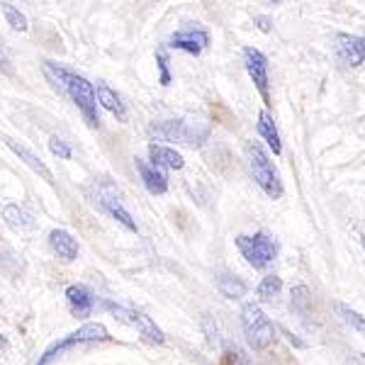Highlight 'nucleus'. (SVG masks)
I'll return each mask as SVG.
<instances>
[{
    "label": "nucleus",
    "mask_w": 365,
    "mask_h": 365,
    "mask_svg": "<svg viewBox=\"0 0 365 365\" xmlns=\"http://www.w3.org/2000/svg\"><path fill=\"white\" fill-rule=\"evenodd\" d=\"M149 161L158 168H168V170H180L185 166V158L173 146L166 144H149Z\"/></svg>",
    "instance_id": "obj_14"
},
{
    "label": "nucleus",
    "mask_w": 365,
    "mask_h": 365,
    "mask_svg": "<svg viewBox=\"0 0 365 365\" xmlns=\"http://www.w3.org/2000/svg\"><path fill=\"white\" fill-rule=\"evenodd\" d=\"M217 290H220L227 299H241L246 292H249V285L232 273H220L217 275Z\"/></svg>",
    "instance_id": "obj_21"
},
{
    "label": "nucleus",
    "mask_w": 365,
    "mask_h": 365,
    "mask_svg": "<svg viewBox=\"0 0 365 365\" xmlns=\"http://www.w3.org/2000/svg\"><path fill=\"white\" fill-rule=\"evenodd\" d=\"M68 307L76 317H91L93 307H96V295L88 290L86 285H68L66 287Z\"/></svg>",
    "instance_id": "obj_13"
},
{
    "label": "nucleus",
    "mask_w": 365,
    "mask_h": 365,
    "mask_svg": "<svg viewBox=\"0 0 365 365\" xmlns=\"http://www.w3.org/2000/svg\"><path fill=\"white\" fill-rule=\"evenodd\" d=\"M244 66L249 78L256 86L258 96L263 98V103L270 105V81H268V58L263 51L253 49V46H246L244 49Z\"/></svg>",
    "instance_id": "obj_8"
},
{
    "label": "nucleus",
    "mask_w": 365,
    "mask_h": 365,
    "mask_svg": "<svg viewBox=\"0 0 365 365\" xmlns=\"http://www.w3.org/2000/svg\"><path fill=\"white\" fill-rule=\"evenodd\" d=\"M282 336H285L287 341H290V344L295 346V349H304V341H299V339L295 336V334H290V331H287V329H282Z\"/></svg>",
    "instance_id": "obj_31"
},
{
    "label": "nucleus",
    "mask_w": 365,
    "mask_h": 365,
    "mask_svg": "<svg viewBox=\"0 0 365 365\" xmlns=\"http://www.w3.org/2000/svg\"><path fill=\"white\" fill-rule=\"evenodd\" d=\"M280 290H282V280L278 278V275H266V278L258 282V287H256L258 297H263V299L278 297V295H280Z\"/></svg>",
    "instance_id": "obj_24"
},
{
    "label": "nucleus",
    "mask_w": 365,
    "mask_h": 365,
    "mask_svg": "<svg viewBox=\"0 0 365 365\" xmlns=\"http://www.w3.org/2000/svg\"><path fill=\"white\" fill-rule=\"evenodd\" d=\"M103 307L108 309L110 314L115 317V319H120L122 324H127V327L137 329V331L146 341H151V344H166V336H163V331L156 327V322L151 319L149 314H144V312H139V309L122 307V304H115V302H105Z\"/></svg>",
    "instance_id": "obj_6"
},
{
    "label": "nucleus",
    "mask_w": 365,
    "mask_h": 365,
    "mask_svg": "<svg viewBox=\"0 0 365 365\" xmlns=\"http://www.w3.org/2000/svg\"><path fill=\"white\" fill-rule=\"evenodd\" d=\"M68 98L73 100V105L81 110L83 120L88 122V127H98L100 117H98V98H96V88L88 78L78 73H68Z\"/></svg>",
    "instance_id": "obj_7"
},
{
    "label": "nucleus",
    "mask_w": 365,
    "mask_h": 365,
    "mask_svg": "<svg viewBox=\"0 0 365 365\" xmlns=\"http://www.w3.org/2000/svg\"><path fill=\"white\" fill-rule=\"evenodd\" d=\"M336 54L346 66L361 68L365 66V37L356 34H336Z\"/></svg>",
    "instance_id": "obj_10"
},
{
    "label": "nucleus",
    "mask_w": 365,
    "mask_h": 365,
    "mask_svg": "<svg viewBox=\"0 0 365 365\" xmlns=\"http://www.w3.org/2000/svg\"><path fill=\"white\" fill-rule=\"evenodd\" d=\"M3 222L13 229V232H27V229L34 227L32 215L22 210L20 205H5V207H3Z\"/></svg>",
    "instance_id": "obj_19"
},
{
    "label": "nucleus",
    "mask_w": 365,
    "mask_h": 365,
    "mask_svg": "<svg viewBox=\"0 0 365 365\" xmlns=\"http://www.w3.org/2000/svg\"><path fill=\"white\" fill-rule=\"evenodd\" d=\"M168 46L170 49H180V51H187V54L197 56V54H202V49L210 46V34L200 27H182L178 32L170 34Z\"/></svg>",
    "instance_id": "obj_9"
},
{
    "label": "nucleus",
    "mask_w": 365,
    "mask_h": 365,
    "mask_svg": "<svg viewBox=\"0 0 365 365\" xmlns=\"http://www.w3.org/2000/svg\"><path fill=\"white\" fill-rule=\"evenodd\" d=\"M241 329H244V336L249 341V346L258 353L266 351L275 339L273 322L266 317V312L253 302L241 307Z\"/></svg>",
    "instance_id": "obj_3"
},
{
    "label": "nucleus",
    "mask_w": 365,
    "mask_h": 365,
    "mask_svg": "<svg viewBox=\"0 0 365 365\" xmlns=\"http://www.w3.org/2000/svg\"><path fill=\"white\" fill-rule=\"evenodd\" d=\"M0 10H3L8 25L13 27V29H17V32H27V29H29V22H27L25 13H20V10H17L13 3H0Z\"/></svg>",
    "instance_id": "obj_23"
},
{
    "label": "nucleus",
    "mask_w": 365,
    "mask_h": 365,
    "mask_svg": "<svg viewBox=\"0 0 365 365\" xmlns=\"http://www.w3.org/2000/svg\"><path fill=\"white\" fill-rule=\"evenodd\" d=\"M307 304H309V290L304 285H297L295 290H292V299H290L292 312L299 317H304L307 314Z\"/></svg>",
    "instance_id": "obj_25"
},
{
    "label": "nucleus",
    "mask_w": 365,
    "mask_h": 365,
    "mask_svg": "<svg viewBox=\"0 0 365 365\" xmlns=\"http://www.w3.org/2000/svg\"><path fill=\"white\" fill-rule=\"evenodd\" d=\"M156 139L178 141L187 146H202L210 137V122L205 117H178V120H163L149 129Z\"/></svg>",
    "instance_id": "obj_1"
},
{
    "label": "nucleus",
    "mask_w": 365,
    "mask_h": 365,
    "mask_svg": "<svg viewBox=\"0 0 365 365\" xmlns=\"http://www.w3.org/2000/svg\"><path fill=\"white\" fill-rule=\"evenodd\" d=\"M100 207H103L105 212H108L110 217H113V220H117L120 222L122 227L127 229V232H134L137 234V222L132 220V215H129V212L122 207V202L120 200H117L115 195H100Z\"/></svg>",
    "instance_id": "obj_17"
},
{
    "label": "nucleus",
    "mask_w": 365,
    "mask_h": 365,
    "mask_svg": "<svg viewBox=\"0 0 365 365\" xmlns=\"http://www.w3.org/2000/svg\"><path fill=\"white\" fill-rule=\"evenodd\" d=\"M49 149H51V154L58 156V158H71V146H68L63 139L51 137V139H49Z\"/></svg>",
    "instance_id": "obj_28"
},
{
    "label": "nucleus",
    "mask_w": 365,
    "mask_h": 365,
    "mask_svg": "<svg viewBox=\"0 0 365 365\" xmlns=\"http://www.w3.org/2000/svg\"><path fill=\"white\" fill-rule=\"evenodd\" d=\"M156 63H158V83L161 86H170V68H168V54L166 49H156Z\"/></svg>",
    "instance_id": "obj_26"
},
{
    "label": "nucleus",
    "mask_w": 365,
    "mask_h": 365,
    "mask_svg": "<svg viewBox=\"0 0 365 365\" xmlns=\"http://www.w3.org/2000/svg\"><path fill=\"white\" fill-rule=\"evenodd\" d=\"M244 151H246V161H249V170H251L253 180L258 182V187H261L270 200L282 197V178H280L278 168H275V163L270 161V156L263 151V146L256 144V141H249Z\"/></svg>",
    "instance_id": "obj_2"
},
{
    "label": "nucleus",
    "mask_w": 365,
    "mask_h": 365,
    "mask_svg": "<svg viewBox=\"0 0 365 365\" xmlns=\"http://www.w3.org/2000/svg\"><path fill=\"white\" fill-rule=\"evenodd\" d=\"M222 365H251V363L239 349H227L225 356H222Z\"/></svg>",
    "instance_id": "obj_27"
},
{
    "label": "nucleus",
    "mask_w": 365,
    "mask_h": 365,
    "mask_svg": "<svg viewBox=\"0 0 365 365\" xmlns=\"http://www.w3.org/2000/svg\"><path fill=\"white\" fill-rule=\"evenodd\" d=\"M110 331L103 327V324H83L81 329H76V331L66 334L63 339L54 341V344L49 346L42 358L37 361V365H51L56 361V358H61L63 353L76 349V346H83V344H96V341H110Z\"/></svg>",
    "instance_id": "obj_4"
},
{
    "label": "nucleus",
    "mask_w": 365,
    "mask_h": 365,
    "mask_svg": "<svg viewBox=\"0 0 365 365\" xmlns=\"http://www.w3.org/2000/svg\"><path fill=\"white\" fill-rule=\"evenodd\" d=\"M49 246L63 261H76L78 258V241H76L66 229H51L49 232Z\"/></svg>",
    "instance_id": "obj_15"
},
{
    "label": "nucleus",
    "mask_w": 365,
    "mask_h": 365,
    "mask_svg": "<svg viewBox=\"0 0 365 365\" xmlns=\"http://www.w3.org/2000/svg\"><path fill=\"white\" fill-rule=\"evenodd\" d=\"M134 166L139 170V178L144 182V187L151 192V195H163V192L168 190V178L166 173H163L161 168L154 166V163L144 161V158H137L134 161Z\"/></svg>",
    "instance_id": "obj_11"
},
{
    "label": "nucleus",
    "mask_w": 365,
    "mask_h": 365,
    "mask_svg": "<svg viewBox=\"0 0 365 365\" xmlns=\"http://www.w3.org/2000/svg\"><path fill=\"white\" fill-rule=\"evenodd\" d=\"M334 309H336V314L341 317V322L349 324V327L356 329V331L365 334V317H361L356 309H351L349 304H344V302H336L334 304Z\"/></svg>",
    "instance_id": "obj_22"
},
{
    "label": "nucleus",
    "mask_w": 365,
    "mask_h": 365,
    "mask_svg": "<svg viewBox=\"0 0 365 365\" xmlns=\"http://www.w3.org/2000/svg\"><path fill=\"white\" fill-rule=\"evenodd\" d=\"M5 144H8V149L13 151V154L20 158V161L25 163L27 168H32L37 175H42L46 182H54V173H51L49 166H46V163L37 154H34V151L29 149V146L20 144V141H15V139H5Z\"/></svg>",
    "instance_id": "obj_12"
},
{
    "label": "nucleus",
    "mask_w": 365,
    "mask_h": 365,
    "mask_svg": "<svg viewBox=\"0 0 365 365\" xmlns=\"http://www.w3.org/2000/svg\"><path fill=\"white\" fill-rule=\"evenodd\" d=\"M237 249L246 258V263L256 270H266L278 256V244L273 241V237H268L263 232L253 234V237L241 234V237H237Z\"/></svg>",
    "instance_id": "obj_5"
},
{
    "label": "nucleus",
    "mask_w": 365,
    "mask_h": 365,
    "mask_svg": "<svg viewBox=\"0 0 365 365\" xmlns=\"http://www.w3.org/2000/svg\"><path fill=\"white\" fill-rule=\"evenodd\" d=\"M258 25V29H261V32H270V29H273V25H270V20L266 15H258L256 20H253Z\"/></svg>",
    "instance_id": "obj_30"
},
{
    "label": "nucleus",
    "mask_w": 365,
    "mask_h": 365,
    "mask_svg": "<svg viewBox=\"0 0 365 365\" xmlns=\"http://www.w3.org/2000/svg\"><path fill=\"white\" fill-rule=\"evenodd\" d=\"M5 344H8V341H5V336L0 334V349H5Z\"/></svg>",
    "instance_id": "obj_32"
},
{
    "label": "nucleus",
    "mask_w": 365,
    "mask_h": 365,
    "mask_svg": "<svg viewBox=\"0 0 365 365\" xmlns=\"http://www.w3.org/2000/svg\"><path fill=\"white\" fill-rule=\"evenodd\" d=\"M361 246H363V251H365V234H361Z\"/></svg>",
    "instance_id": "obj_33"
},
{
    "label": "nucleus",
    "mask_w": 365,
    "mask_h": 365,
    "mask_svg": "<svg viewBox=\"0 0 365 365\" xmlns=\"http://www.w3.org/2000/svg\"><path fill=\"white\" fill-rule=\"evenodd\" d=\"M42 71H44V78L49 81V86L54 88L58 96H68V68L58 66L54 61H44L42 63Z\"/></svg>",
    "instance_id": "obj_20"
},
{
    "label": "nucleus",
    "mask_w": 365,
    "mask_h": 365,
    "mask_svg": "<svg viewBox=\"0 0 365 365\" xmlns=\"http://www.w3.org/2000/svg\"><path fill=\"white\" fill-rule=\"evenodd\" d=\"M256 127H258V134H261V137H263V141H266V144H268V149L273 151L275 156H280V154H282L280 132H278V127H275L273 117L268 115V110H263V113H258V122H256Z\"/></svg>",
    "instance_id": "obj_16"
},
{
    "label": "nucleus",
    "mask_w": 365,
    "mask_h": 365,
    "mask_svg": "<svg viewBox=\"0 0 365 365\" xmlns=\"http://www.w3.org/2000/svg\"><path fill=\"white\" fill-rule=\"evenodd\" d=\"M96 98H98V103L103 105V108L108 110V113H113L120 122H125V120H127V108H125V103H122V98L117 96V93H115L110 86L98 83Z\"/></svg>",
    "instance_id": "obj_18"
},
{
    "label": "nucleus",
    "mask_w": 365,
    "mask_h": 365,
    "mask_svg": "<svg viewBox=\"0 0 365 365\" xmlns=\"http://www.w3.org/2000/svg\"><path fill=\"white\" fill-rule=\"evenodd\" d=\"M266 3H273V5H278V3H282V0H266Z\"/></svg>",
    "instance_id": "obj_34"
},
{
    "label": "nucleus",
    "mask_w": 365,
    "mask_h": 365,
    "mask_svg": "<svg viewBox=\"0 0 365 365\" xmlns=\"http://www.w3.org/2000/svg\"><path fill=\"white\" fill-rule=\"evenodd\" d=\"M0 71H3V73H8V76H13V73H15V68H13V58H10L8 49H5L3 39H0Z\"/></svg>",
    "instance_id": "obj_29"
}]
</instances>
